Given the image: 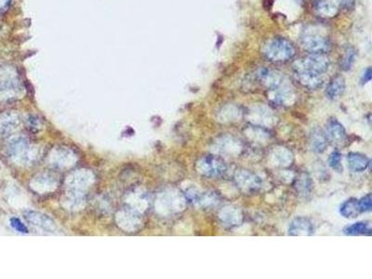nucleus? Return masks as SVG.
Segmentation results:
<instances>
[{
    "mask_svg": "<svg viewBox=\"0 0 372 279\" xmlns=\"http://www.w3.org/2000/svg\"><path fill=\"white\" fill-rule=\"evenodd\" d=\"M329 59L325 54L311 53L294 63L295 76L302 85L309 90L321 87V76L329 68Z\"/></svg>",
    "mask_w": 372,
    "mask_h": 279,
    "instance_id": "1",
    "label": "nucleus"
},
{
    "mask_svg": "<svg viewBox=\"0 0 372 279\" xmlns=\"http://www.w3.org/2000/svg\"><path fill=\"white\" fill-rule=\"evenodd\" d=\"M264 54L271 62L283 63L294 57L295 48L288 39L275 37L265 45Z\"/></svg>",
    "mask_w": 372,
    "mask_h": 279,
    "instance_id": "2",
    "label": "nucleus"
},
{
    "mask_svg": "<svg viewBox=\"0 0 372 279\" xmlns=\"http://www.w3.org/2000/svg\"><path fill=\"white\" fill-rule=\"evenodd\" d=\"M302 45L311 53L319 54H326L331 47L330 41L327 36L315 30H308L303 34Z\"/></svg>",
    "mask_w": 372,
    "mask_h": 279,
    "instance_id": "3",
    "label": "nucleus"
},
{
    "mask_svg": "<svg viewBox=\"0 0 372 279\" xmlns=\"http://www.w3.org/2000/svg\"><path fill=\"white\" fill-rule=\"evenodd\" d=\"M200 172L205 174L206 176L217 177L220 176L226 171V165L225 161L217 158L214 156H206L201 160Z\"/></svg>",
    "mask_w": 372,
    "mask_h": 279,
    "instance_id": "4",
    "label": "nucleus"
},
{
    "mask_svg": "<svg viewBox=\"0 0 372 279\" xmlns=\"http://www.w3.org/2000/svg\"><path fill=\"white\" fill-rule=\"evenodd\" d=\"M314 234V225L310 219L306 217H298L294 219L289 225L288 234L292 236L312 235Z\"/></svg>",
    "mask_w": 372,
    "mask_h": 279,
    "instance_id": "5",
    "label": "nucleus"
},
{
    "mask_svg": "<svg viewBox=\"0 0 372 279\" xmlns=\"http://www.w3.org/2000/svg\"><path fill=\"white\" fill-rule=\"evenodd\" d=\"M326 135L327 139L331 140L334 143H341L345 140L346 132L344 126L342 125L336 118L331 117L327 120L326 125Z\"/></svg>",
    "mask_w": 372,
    "mask_h": 279,
    "instance_id": "6",
    "label": "nucleus"
},
{
    "mask_svg": "<svg viewBox=\"0 0 372 279\" xmlns=\"http://www.w3.org/2000/svg\"><path fill=\"white\" fill-rule=\"evenodd\" d=\"M25 219L34 224L35 226H39L41 229H44L47 231H53L56 229L54 222H52L51 218L46 216L44 214H41L39 212L34 211H27L24 213Z\"/></svg>",
    "mask_w": 372,
    "mask_h": 279,
    "instance_id": "7",
    "label": "nucleus"
},
{
    "mask_svg": "<svg viewBox=\"0 0 372 279\" xmlns=\"http://www.w3.org/2000/svg\"><path fill=\"white\" fill-rule=\"evenodd\" d=\"M347 160L350 170L354 172H363L370 165V160L359 153H350Z\"/></svg>",
    "mask_w": 372,
    "mask_h": 279,
    "instance_id": "8",
    "label": "nucleus"
},
{
    "mask_svg": "<svg viewBox=\"0 0 372 279\" xmlns=\"http://www.w3.org/2000/svg\"><path fill=\"white\" fill-rule=\"evenodd\" d=\"M345 90V80L343 76L338 75L329 81L326 90L327 97L330 100L338 99Z\"/></svg>",
    "mask_w": 372,
    "mask_h": 279,
    "instance_id": "9",
    "label": "nucleus"
},
{
    "mask_svg": "<svg viewBox=\"0 0 372 279\" xmlns=\"http://www.w3.org/2000/svg\"><path fill=\"white\" fill-rule=\"evenodd\" d=\"M341 214L347 219H354L359 215L361 211L358 205V200L355 198H349L341 206L340 209Z\"/></svg>",
    "mask_w": 372,
    "mask_h": 279,
    "instance_id": "10",
    "label": "nucleus"
},
{
    "mask_svg": "<svg viewBox=\"0 0 372 279\" xmlns=\"http://www.w3.org/2000/svg\"><path fill=\"white\" fill-rule=\"evenodd\" d=\"M327 137L320 130H315L311 134V143L312 148L316 153H322L325 151L327 143Z\"/></svg>",
    "mask_w": 372,
    "mask_h": 279,
    "instance_id": "11",
    "label": "nucleus"
},
{
    "mask_svg": "<svg viewBox=\"0 0 372 279\" xmlns=\"http://www.w3.org/2000/svg\"><path fill=\"white\" fill-rule=\"evenodd\" d=\"M371 227L368 223L366 222H355L344 229V234L347 235H370L371 234Z\"/></svg>",
    "mask_w": 372,
    "mask_h": 279,
    "instance_id": "12",
    "label": "nucleus"
},
{
    "mask_svg": "<svg viewBox=\"0 0 372 279\" xmlns=\"http://www.w3.org/2000/svg\"><path fill=\"white\" fill-rule=\"evenodd\" d=\"M339 5L335 0H319L317 11L323 16H333L338 10Z\"/></svg>",
    "mask_w": 372,
    "mask_h": 279,
    "instance_id": "13",
    "label": "nucleus"
},
{
    "mask_svg": "<svg viewBox=\"0 0 372 279\" xmlns=\"http://www.w3.org/2000/svg\"><path fill=\"white\" fill-rule=\"evenodd\" d=\"M357 56V52L354 47L349 46L346 48L345 52H344V56L342 60L341 63V67L344 71H349L353 67L354 63L355 62V59Z\"/></svg>",
    "mask_w": 372,
    "mask_h": 279,
    "instance_id": "14",
    "label": "nucleus"
},
{
    "mask_svg": "<svg viewBox=\"0 0 372 279\" xmlns=\"http://www.w3.org/2000/svg\"><path fill=\"white\" fill-rule=\"evenodd\" d=\"M341 160H342V154L339 151H333L329 160H328V164L330 166V168H332L334 171L342 172L343 171V167L341 164Z\"/></svg>",
    "mask_w": 372,
    "mask_h": 279,
    "instance_id": "15",
    "label": "nucleus"
},
{
    "mask_svg": "<svg viewBox=\"0 0 372 279\" xmlns=\"http://www.w3.org/2000/svg\"><path fill=\"white\" fill-rule=\"evenodd\" d=\"M358 205H359V209H360L361 212H368V211H371V194H366V196H364V197H362L360 200H358Z\"/></svg>",
    "mask_w": 372,
    "mask_h": 279,
    "instance_id": "16",
    "label": "nucleus"
},
{
    "mask_svg": "<svg viewBox=\"0 0 372 279\" xmlns=\"http://www.w3.org/2000/svg\"><path fill=\"white\" fill-rule=\"evenodd\" d=\"M11 225L12 227L14 228L16 231L20 232V233H23V234H26L28 233V229L27 227L23 224V222H21L18 218H12L11 219Z\"/></svg>",
    "mask_w": 372,
    "mask_h": 279,
    "instance_id": "17",
    "label": "nucleus"
},
{
    "mask_svg": "<svg viewBox=\"0 0 372 279\" xmlns=\"http://www.w3.org/2000/svg\"><path fill=\"white\" fill-rule=\"evenodd\" d=\"M372 78V70L370 67H367V68L364 71V73L361 76L360 82L362 85H365L366 83L370 82V80Z\"/></svg>",
    "mask_w": 372,
    "mask_h": 279,
    "instance_id": "18",
    "label": "nucleus"
},
{
    "mask_svg": "<svg viewBox=\"0 0 372 279\" xmlns=\"http://www.w3.org/2000/svg\"><path fill=\"white\" fill-rule=\"evenodd\" d=\"M355 0H341L340 5L345 10V11H350L352 10L355 6Z\"/></svg>",
    "mask_w": 372,
    "mask_h": 279,
    "instance_id": "19",
    "label": "nucleus"
},
{
    "mask_svg": "<svg viewBox=\"0 0 372 279\" xmlns=\"http://www.w3.org/2000/svg\"><path fill=\"white\" fill-rule=\"evenodd\" d=\"M11 3V0H0V13L6 11Z\"/></svg>",
    "mask_w": 372,
    "mask_h": 279,
    "instance_id": "20",
    "label": "nucleus"
}]
</instances>
